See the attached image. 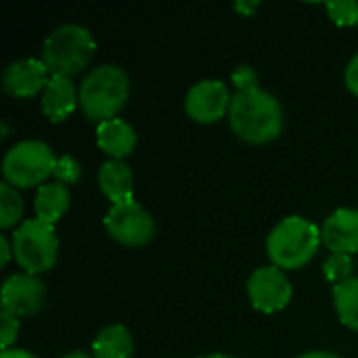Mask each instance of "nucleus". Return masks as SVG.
<instances>
[{"mask_svg":"<svg viewBox=\"0 0 358 358\" xmlns=\"http://www.w3.org/2000/svg\"><path fill=\"white\" fill-rule=\"evenodd\" d=\"M344 82H346V88H348L355 96H358V52L350 59V63L346 65Z\"/></svg>","mask_w":358,"mask_h":358,"instance_id":"393cba45","label":"nucleus"},{"mask_svg":"<svg viewBox=\"0 0 358 358\" xmlns=\"http://www.w3.org/2000/svg\"><path fill=\"white\" fill-rule=\"evenodd\" d=\"M298 358H342L338 357V355H334V352H327V350H313V352H306V355H302V357Z\"/></svg>","mask_w":358,"mask_h":358,"instance_id":"cd10ccee","label":"nucleus"},{"mask_svg":"<svg viewBox=\"0 0 358 358\" xmlns=\"http://www.w3.org/2000/svg\"><path fill=\"white\" fill-rule=\"evenodd\" d=\"M10 243H13L15 262L27 275L46 273L57 264L59 239L52 224H46L38 218L23 220L15 229Z\"/></svg>","mask_w":358,"mask_h":358,"instance_id":"423d86ee","label":"nucleus"},{"mask_svg":"<svg viewBox=\"0 0 358 358\" xmlns=\"http://www.w3.org/2000/svg\"><path fill=\"white\" fill-rule=\"evenodd\" d=\"M80 107V88L65 76H50L42 92V113L52 122H65Z\"/></svg>","mask_w":358,"mask_h":358,"instance_id":"ddd939ff","label":"nucleus"},{"mask_svg":"<svg viewBox=\"0 0 358 358\" xmlns=\"http://www.w3.org/2000/svg\"><path fill=\"white\" fill-rule=\"evenodd\" d=\"M50 80V71L42 59H17L13 61L2 76V88L15 99H31L38 92H44Z\"/></svg>","mask_w":358,"mask_h":358,"instance_id":"9b49d317","label":"nucleus"},{"mask_svg":"<svg viewBox=\"0 0 358 358\" xmlns=\"http://www.w3.org/2000/svg\"><path fill=\"white\" fill-rule=\"evenodd\" d=\"M96 145L111 159H124L136 147V130L122 117L103 122L96 126Z\"/></svg>","mask_w":358,"mask_h":358,"instance_id":"2eb2a0df","label":"nucleus"},{"mask_svg":"<svg viewBox=\"0 0 358 358\" xmlns=\"http://www.w3.org/2000/svg\"><path fill=\"white\" fill-rule=\"evenodd\" d=\"M99 189L111 206L134 199V174L124 159H109L99 170Z\"/></svg>","mask_w":358,"mask_h":358,"instance_id":"4468645a","label":"nucleus"},{"mask_svg":"<svg viewBox=\"0 0 358 358\" xmlns=\"http://www.w3.org/2000/svg\"><path fill=\"white\" fill-rule=\"evenodd\" d=\"M334 23L348 27L358 25V2L357 0H342V2H327L325 4Z\"/></svg>","mask_w":358,"mask_h":358,"instance_id":"412c9836","label":"nucleus"},{"mask_svg":"<svg viewBox=\"0 0 358 358\" xmlns=\"http://www.w3.org/2000/svg\"><path fill=\"white\" fill-rule=\"evenodd\" d=\"M94 50L96 42L84 25L65 23L44 40L42 61L48 67L50 76L71 78L90 63Z\"/></svg>","mask_w":358,"mask_h":358,"instance_id":"20e7f679","label":"nucleus"},{"mask_svg":"<svg viewBox=\"0 0 358 358\" xmlns=\"http://www.w3.org/2000/svg\"><path fill=\"white\" fill-rule=\"evenodd\" d=\"M19 319L6 313H0V342H2V350H8L17 338H19Z\"/></svg>","mask_w":358,"mask_h":358,"instance_id":"5701e85b","label":"nucleus"},{"mask_svg":"<svg viewBox=\"0 0 358 358\" xmlns=\"http://www.w3.org/2000/svg\"><path fill=\"white\" fill-rule=\"evenodd\" d=\"M245 289H248V298H250L252 306L264 315L283 310L292 302V296H294V289H292V283H289L285 271H281L273 264L256 268L250 275Z\"/></svg>","mask_w":358,"mask_h":358,"instance_id":"6e6552de","label":"nucleus"},{"mask_svg":"<svg viewBox=\"0 0 358 358\" xmlns=\"http://www.w3.org/2000/svg\"><path fill=\"white\" fill-rule=\"evenodd\" d=\"M231 80H233L237 92H239V90H250V88H256V86H258V73H256V69L250 67V65H239V67H235Z\"/></svg>","mask_w":358,"mask_h":358,"instance_id":"b1692460","label":"nucleus"},{"mask_svg":"<svg viewBox=\"0 0 358 358\" xmlns=\"http://www.w3.org/2000/svg\"><path fill=\"white\" fill-rule=\"evenodd\" d=\"M134 340L128 327L124 325H107L92 340V357L94 358H132Z\"/></svg>","mask_w":358,"mask_h":358,"instance_id":"f3484780","label":"nucleus"},{"mask_svg":"<svg viewBox=\"0 0 358 358\" xmlns=\"http://www.w3.org/2000/svg\"><path fill=\"white\" fill-rule=\"evenodd\" d=\"M352 271H355V262H352V256H346V254H331L325 264H323V273H325V279L340 285L348 279H352Z\"/></svg>","mask_w":358,"mask_h":358,"instance_id":"aec40b11","label":"nucleus"},{"mask_svg":"<svg viewBox=\"0 0 358 358\" xmlns=\"http://www.w3.org/2000/svg\"><path fill=\"white\" fill-rule=\"evenodd\" d=\"M61 358H94L92 355H86V352H82V350H76V352H69V355H65V357Z\"/></svg>","mask_w":358,"mask_h":358,"instance_id":"c85d7f7f","label":"nucleus"},{"mask_svg":"<svg viewBox=\"0 0 358 358\" xmlns=\"http://www.w3.org/2000/svg\"><path fill=\"white\" fill-rule=\"evenodd\" d=\"M203 358H239V357H233V355H222V352H218V355H210V357H203Z\"/></svg>","mask_w":358,"mask_h":358,"instance_id":"7c9ffc66","label":"nucleus"},{"mask_svg":"<svg viewBox=\"0 0 358 358\" xmlns=\"http://www.w3.org/2000/svg\"><path fill=\"white\" fill-rule=\"evenodd\" d=\"M103 222L109 237L126 248H143L155 237V222L136 199L111 206Z\"/></svg>","mask_w":358,"mask_h":358,"instance_id":"0eeeda50","label":"nucleus"},{"mask_svg":"<svg viewBox=\"0 0 358 358\" xmlns=\"http://www.w3.org/2000/svg\"><path fill=\"white\" fill-rule=\"evenodd\" d=\"M0 358H38L34 352L29 350H23V348H8V350H2Z\"/></svg>","mask_w":358,"mask_h":358,"instance_id":"bb28decb","label":"nucleus"},{"mask_svg":"<svg viewBox=\"0 0 358 358\" xmlns=\"http://www.w3.org/2000/svg\"><path fill=\"white\" fill-rule=\"evenodd\" d=\"M46 302V285L27 273H15L2 283V313L21 317H34Z\"/></svg>","mask_w":358,"mask_h":358,"instance_id":"9d476101","label":"nucleus"},{"mask_svg":"<svg viewBox=\"0 0 358 358\" xmlns=\"http://www.w3.org/2000/svg\"><path fill=\"white\" fill-rule=\"evenodd\" d=\"M52 176H55L57 182H61L65 187L76 185L80 180V176H82V166H80V162L73 155H67V153L65 155H59Z\"/></svg>","mask_w":358,"mask_h":358,"instance_id":"4be33fe9","label":"nucleus"},{"mask_svg":"<svg viewBox=\"0 0 358 358\" xmlns=\"http://www.w3.org/2000/svg\"><path fill=\"white\" fill-rule=\"evenodd\" d=\"M323 243L321 231L315 222L302 216H287L268 233L266 254L273 266L281 271L304 268Z\"/></svg>","mask_w":358,"mask_h":358,"instance_id":"7ed1b4c3","label":"nucleus"},{"mask_svg":"<svg viewBox=\"0 0 358 358\" xmlns=\"http://www.w3.org/2000/svg\"><path fill=\"white\" fill-rule=\"evenodd\" d=\"M227 117L231 130L250 145H266L283 130L281 103L260 86L235 92Z\"/></svg>","mask_w":358,"mask_h":358,"instance_id":"f257e3e1","label":"nucleus"},{"mask_svg":"<svg viewBox=\"0 0 358 358\" xmlns=\"http://www.w3.org/2000/svg\"><path fill=\"white\" fill-rule=\"evenodd\" d=\"M130 94V80L117 65L90 69L80 84V109L92 124L115 120Z\"/></svg>","mask_w":358,"mask_h":358,"instance_id":"f03ea898","label":"nucleus"},{"mask_svg":"<svg viewBox=\"0 0 358 358\" xmlns=\"http://www.w3.org/2000/svg\"><path fill=\"white\" fill-rule=\"evenodd\" d=\"M256 6H258V4L250 6V4H241V2H239V4H237L235 8H237V10H248V13H254V8H256Z\"/></svg>","mask_w":358,"mask_h":358,"instance_id":"c756f323","label":"nucleus"},{"mask_svg":"<svg viewBox=\"0 0 358 358\" xmlns=\"http://www.w3.org/2000/svg\"><path fill=\"white\" fill-rule=\"evenodd\" d=\"M57 155L44 141H19L2 157V176L4 182L19 189L42 187L55 174Z\"/></svg>","mask_w":358,"mask_h":358,"instance_id":"39448f33","label":"nucleus"},{"mask_svg":"<svg viewBox=\"0 0 358 358\" xmlns=\"http://www.w3.org/2000/svg\"><path fill=\"white\" fill-rule=\"evenodd\" d=\"M23 218V199L15 187L8 182L0 185V229L8 231L13 227H19Z\"/></svg>","mask_w":358,"mask_h":358,"instance_id":"6ab92c4d","label":"nucleus"},{"mask_svg":"<svg viewBox=\"0 0 358 358\" xmlns=\"http://www.w3.org/2000/svg\"><path fill=\"white\" fill-rule=\"evenodd\" d=\"M0 262H2V266H6L8 262H10V258H15V254H13V243L8 241V237L6 235H0Z\"/></svg>","mask_w":358,"mask_h":358,"instance_id":"a878e982","label":"nucleus"},{"mask_svg":"<svg viewBox=\"0 0 358 358\" xmlns=\"http://www.w3.org/2000/svg\"><path fill=\"white\" fill-rule=\"evenodd\" d=\"M323 245L331 254L355 256L358 252V210L338 208L321 227Z\"/></svg>","mask_w":358,"mask_h":358,"instance_id":"f8f14e48","label":"nucleus"},{"mask_svg":"<svg viewBox=\"0 0 358 358\" xmlns=\"http://www.w3.org/2000/svg\"><path fill=\"white\" fill-rule=\"evenodd\" d=\"M233 94L220 80H201L191 86L185 99L187 115L197 124H216L229 115Z\"/></svg>","mask_w":358,"mask_h":358,"instance_id":"1a4fd4ad","label":"nucleus"},{"mask_svg":"<svg viewBox=\"0 0 358 358\" xmlns=\"http://www.w3.org/2000/svg\"><path fill=\"white\" fill-rule=\"evenodd\" d=\"M69 203H71V195L65 185L57 180L46 182L36 191V201H34L36 218L55 227L69 210Z\"/></svg>","mask_w":358,"mask_h":358,"instance_id":"dca6fc26","label":"nucleus"},{"mask_svg":"<svg viewBox=\"0 0 358 358\" xmlns=\"http://www.w3.org/2000/svg\"><path fill=\"white\" fill-rule=\"evenodd\" d=\"M334 306L344 327L358 331V277L334 285Z\"/></svg>","mask_w":358,"mask_h":358,"instance_id":"a211bd4d","label":"nucleus"}]
</instances>
